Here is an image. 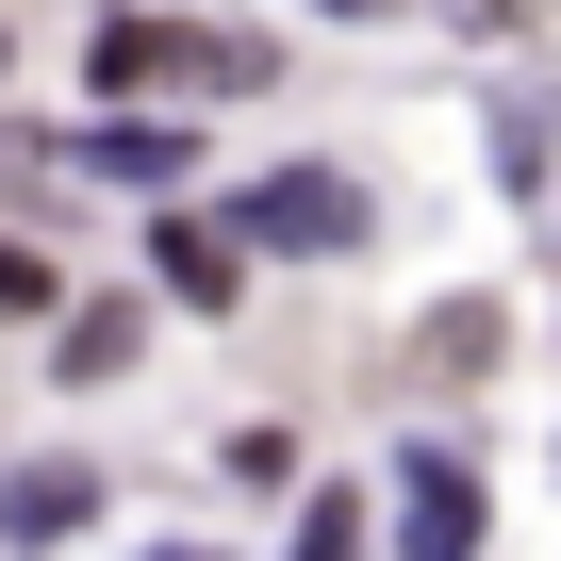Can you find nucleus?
I'll list each match as a JSON object with an SVG mask.
<instances>
[{
    "instance_id": "423d86ee",
    "label": "nucleus",
    "mask_w": 561,
    "mask_h": 561,
    "mask_svg": "<svg viewBox=\"0 0 561 561\" xmlns=\"http://www.w3.org/2000/svg\"><path fill=\"white\" fill-rule=\"evenodd\" d=\"M67 528H100V462H18L0 479V545H67Z\"/></svg>"
},
{
    "instance_id": "9b49d317",
    "label": "nucleus",
    "mask_w": 561,
    "mask_h": 561,
    "mask_svg": "<svg viewBox=\"0 0 561 561\" xmlns=\"http://www.w3.org/2000/svg\"><path fill=\"white\" fill-rule=\"evenodd\" d=\"M0 67H18V50H0Z\"/></svg>"
},
{
    "instance_id": "1a4fd4ad",
    "label": "nucleus",
    "mask_w": 561,
    "mask_h": 561,
    "mask_svg": "<svg viewBox=\"0 0 561 561\" xmlns=\"http://www.w3.org/2000/svg\"><path fill=\"white\" fill-rule=\"evenodd\" d=\"M0 314H50V248H18V231H0Z\"/></svg>"
},
{
    "instance_id": "f257e3e1",
    "label": "nucleus",
    "mask_w": 561,
    "mask_h": 561,
    "mask_svg": "<svg viewBox=\"0 0 561 561\" xmlns=\"http://www.w3.org/2000/svg\"><path fill=\"white\" fill-rule=\"evenodd\" d=\"M83 83H100V100H165V116H198V100L280 83V50H264V34H231V18H100Z\"/></svg>"
},
{
    "instance_id": "0eeeda50",
    "label": "nucleus",
    "mask_w": 561,
    "mask_h": 561,
    "mask_svg": "<svg viewBox=\"0 0 561 561\" xmlns=\"http://www.w3.org/2000/svg\"><path fill=\"white\" fill-rule=\"evenodd\" d=\"M133 347H149V314H133V298H83V314H67V347H50V364H67V380H116V364H133Z\"/></svg>"
},
{
    "instance_id": "6e6552de",
    "label": "nucleus",
    "mask_w": 561,
    "mask_h": 561,
    "mask_svg": "<svg viewBox=\"0 0 561 561\" xmlns=\"http://www.w3.org/2000/svg\"><path fill=\"white\" fill-rule=\"evenodd\" d=\"M280 561H364V495H347V479L298 495V545H280Z\"/></svg>"
},
{
    "instance_id": "f03ea898",
    "label": "nucleus",
    "mask_w": 561,
    "mask_h": 561,
    "mask_svg": "<svg viewBox=\"0 0 561 561\" xmlns=\"http://www.w3.org/2000/svg\"><path fill=\"white\" fill-rule=\"evenodd\" d=\"M215 215H231V248H248V264H347L380 198H364L347 165H264V182H231Z\"/></svg>"
},
{
    "instance_id": "20e7f679",
    "label": "nucleus",
    "mask_w": 561,
    "mask_h": 561,
    "mask_svg": "<svg viewBox=\"0 0 561 561\" xmlns=\"http://www.w3.org/2000/svg\"><path fill=\"white\" fill-rule=\"evenodd\" d=\"M149 280L182 314H231L248 298V248H231V215H149Z\"/></svg>"
},
{
    "instance_id": "7ed1b4c3",
    "label": "nucleus",
    "mask_w": 561,
    "mask_h": 561,
    "mask_svg": "<svg viewBox=\"0 0 561 561\" xmlns=\"http://www.w3.org/2000/svg\"><path fill=\"white\" fill-rule=\"evenodd\" d=\"M397 561H479V462L462 446H397Z\"/></svg>"
},
{
    "instance_id": "39448f33",
    "label": "nucleus",
    "mask_w": 561,
    "mask_h": 561,
    "mask_svg": "<svg viewBox=\"0 0 561 561\" xmlns=\"http://www.w3.org/2000/svg\"><path fill=\"white\" fill-rule=\"evenodd\" d=\"M83 165H100V182H182V165H198V133H182L165 100H100V133H83Z\"/></svg>"
},
{
    "instance_id": "9d476101",
    "label": "nucleus",
    "mask_w": 561,
    "mask_h": 561,
    "mask_svg": "<svg viewBox=\"0 0 561 561\" xmlns=\"http://www.w3.org/2000/svg\"><path fill=\"white\" fill-rule=\"evenodd\" d=\"M298 18H397V0H298Z\"/></svg>"
}]
</instances>
